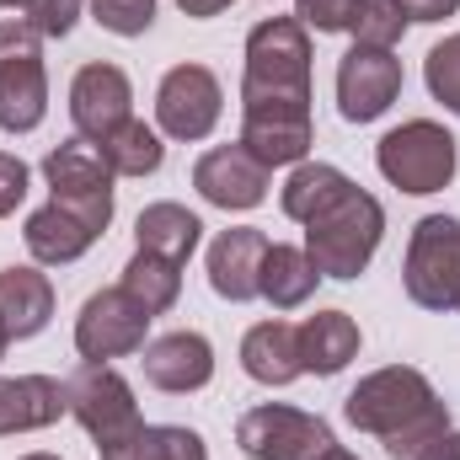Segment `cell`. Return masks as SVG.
Segmentation results:
<instances>
[{
	"mask_svg": "<svg viewBox=\"0 0 460 460\" xmlns=\"http://www.w3.org/2000/svg\"><path fill=\"white\" fill-rule=\"evenodd\" d=\"M343 412L358 434H375L391 460H412L429 439H439L450 429V407L439 402L429 375L412 364H385V369L364 375L348 391Z\"/></svg>",
	"mask_w": 460,
	"mask_h": 460,
	"instance_id": "6da1fadb",
	"label": "cell"
},
{
	"mask_svg": "<svg viewBox=\"0 0 460 460\" xmlns=\"http://www.w3.org/2000/svg\"><path fill=\"white\" fill-rule=\"evenodd\" d=\"M241 123H311V32L300 16H268L246 32Z\"/></svg>",
	"mask_w": 460,
	"mask_h": 460,
	"instance_id": "7a4b0ae2",
	"label": "cell"
},
{
	"mask_svg": "<svg viewBox=\"0 0 460 460\" xmlns=\"http://www.w3.org/2000/svg\"><path fill=\"white\" fill-rule=\"evenodd\" d=\"M385 235V209L375 193H364L358 182L343 199H332L311 226H305V257L316 262L322 279H358L369 268V257L380 252Z\"/></svg>",
	"mask_w": 460,
	"mask_h": 460,
	"instance_id": "3957f363",
	"label": "cell"
},
{
	"mask_svg": "<svg viewBox=\"0 0 460 460\" xmlns=\"http://www.w3.org/2000/svg\"><path fill=\"white\" fill-rule=\"evenodd\" d=\"M65 402H70V418L92 434L97 456H113L123 445L139 439L145 418H139V402H134V385L118 375L113 364H75V375L65 380Z\"/></svg>",
	"mask_w": 460,
	"mask_h": 460,
	"instance_id": "277c9868",
	"label": "cell"
},
{
	"mask_svg": "<svg viewBox=\"0 0 460 460\" xmlns=\"http://www.w3.org/2000/svg\"><path fill=\"white\" fill-rule=\"evenodd\" d=\"M456 134L445 128V123H434V118H412V123H402V128H391L380 145H375V166H380V177L391 182V188H402V193H439V188H450V177H456Z\"/></svg>",
	"mask_w": 460,
	"mask_h": 460,
	"instance_id": "5b68a950",
	"label": "cell"
},
{
	"mask_svg": "<svg viewBox=\"0 0 460 460\" xmlns=\"http://www.w3.org/2000/svg\"><path fill=\"white\" fill-rule=\"evenodd\" d=\"M49 113V70H43V38L27 22H0V128L32 134Z\"/></svg>",
	"mask_w": 460,
	"mask_h": 460,
	"instance_id": "8992f818",
	"label": "cell"
},
{
	"mask_svg": "<svg viewBox=\"0 0 460 460\" xmlns=\"http://www.w3.org/2000/svg\"><path fill=\"white\" fill-rule=\"evenodd\" d=\"M407 300L423 311H456L460 305V220L456 215H423L407 241L402 262Z\"/></svg>",
	"mask_w": 460,
	"mask_h": 460,
	"instance_id": "52a82bcc",
	"label": "cell"
},
{
	"mask_svg": "<svg viewBox=\"0 0 460 460\" xmlns=\"http://www.w3.org/2000/svg\"><path fill=\"white\" fill-rule=\"evenodd\" d=\"M43 182H49V199L86 215L97 230L113 226V166L102 161V150L92 139H65L43 155Z\"/></svg>",
	"mask_w": 460,
	"mask_h": 460,
	"instance_id": "ba28073f",
	"label": "cell"
},
{
	"mask_svg": "<svg viewBox=\"0 0 460 460\" xmlns=\"http://www.w3.org/2000/svg\"><path fill=\"white\" fill-rule=\"evenodd\" d=\"M235 445L252 460H322L338 445V434H332L316 412L268 402V407H252V412L235 423Z\"/></svg>",
	"mask_w": 460,
	"mask_h": 460,
	"instance_id": "9c48e42d",
	"label": "cell"
},
{
	"mask_svg": "<svg viewBox=\"0 0 460 460\" xmlns=\"http://www.w3.org/2000/svg\"><path fill=\"white\" fill-rule=\"evenodd\" d=\"M220 113H226V92H220V81H215L209 65H177V70H166V81L155 92V123H161L166 139H182V145L209 139Z\"/></svg>",
	"mask_w": 460,
	"mask_h": 460,
	"instance_id": "30bf717a",
	"label": "cell"
},
{
	"mask_svg": "<svg viewBox=\"0 0 460 460\" xmlns=\"http://www.w3.org/2000/svg\"><path fill=\"white\" fill-rule=\"evenodd\" d=\"M145 332H150V311L134 295L97 289L75 316V353L86 364H108V358H123V353H139Z\"/></svg>",
	"mask_w": 460,
	"mask_h": 460,
	"instance_id": "8fae6325",
	"label": "cell"
},
{
	"mask_svg": "<svg viewBox=\"0 0 460 460\" xmlns=\"http://www.w3.org/2000/svg\"><path fill=\"white\" fill-rule=\"evenodd\" d=\"M396 97H402V59L391 49L353 43L338 59V113L348 123H375Z\"/></svg>",
	"mask_w": 460,
	"mask_h": 460,
	"instance_id": "7c38bea8",
	"label": "cell"
},
{
	"mask_svg": "<svg viewBox=\"0 0 460 460\" xmlns=\"http://www.w3.org/2000/svg\"><path fill=\"white\" fill-rule=\"evenodd\" d=\"M128 118H134V86H128V75L118 65H108V59L81 65L75 81H70V123H75V134L92 139V145H102Z\"/></svg>",
	"mask_w": 460,
	"mask_h": 460,
	"instance_id": "4fadbf2b",
	"label": "cell"
},
{
	"mask_svg": "<svg viewBox=\"0 0 460 460\" xmlns=\"http://www.w3.org/2000/svg\"><path fill=\"white\" fill-rule=\"evenodd\" d=\"M193 188L215 209H257L268 199V166L252 161L241 145H215L193 166Z\"/></svg>",
	"mask_w": 460,
	"mask_h": 460,
	"instance_id": "5bb4252c",
	"label": "cell"
},
{
	"mask_svg": "<svg viewBox=\"0 0 460 460\" xmlns=\"http://www.w3.org/2000/svg\"><path fill=\"white\" fill-rule=\"evenodd\" d=\"M268 235L257 226H235L220 230L209 241V289L230 300V305H246L262 295V257H268Z\"/></svg>",
	"mask_w": 460,
	"mask_h": 460,
	"instance_id": "9a60e30c",
	"label": "cell"
},
{
	"mask_svg": "<svg viewBox=\"0 0 460 460\" xmlns=\"http://www.w3.org/2000/svg\"><path fill=\"white\" fill-rule=\"evenodd\" d=\"M145 358V380L155 391H172V396H188V391H204L215 380V348L204 332H166V338H150L139 348Z\"/></svg>",
	"mask_w": 460,
	"mask_h": 460,
	"instance_id": "2e32d148",
	"label": "cell"
},
{
	"mask_svg": "<svg viewBox=\"0 0 460 460\" xmlns=\"http://www.w3.org/2000/svg\"><path fill=\"white\" fill-rule=\"evenodd\" d=\"M65 412H70L65 380H54V375H11V380H0V439L49 429Z\"/></svg>",
	"mask_w": 460,
	"mask_h": 460,
	"instance_id": "e0dca14e",
	"label": "cell"
},
{
	"mask_svg": "<svg viewBox=\"0 0 460 460\" xmlns=\"http://www.w3.org/2000/svg\"><path fill=\"white\" fill-rule=\"evenodd\" d=\"M22 241H27V252H32L38 262L59 268V262H75V257H86V252L102 241V230L92 226L86 215H75V209H65V204H54V199H49L43 209H32V215H27Z\"/></svg>",
	"mask_w": 460,
	"mask_h": 460,
	"instance_id": "ac0fdd59",
	"label": "cell"
},
{
	"mask_svg": "<svg viewBox=\"0 0 460 460\" xmlns=\"http://www.w3.org/2000/svg\"><path fill=\"white\" fill-rule=\"evenodd\" d=\"M241 369L257 380V385H289L305 375L300 364V327L289 322H257L246 338H241Z\"/></svg>",
	"mask_w": 460,
	"mask_h": 460,
	"instance_id": "d6986e66",
	"label": "cell"
},
{
	"mask_svg": "<svg viewBox=\"0 0 460 460\" xmlns=\"http://www.w3.org/2000/svg\"><path fill=\"white\" fill-rule=\"evenodd\" d=\"M54 316V284L38 268H0V322L11 338H38Z\"/></svg>",
	"mask_w": 460,
	"mask_h": 460,
	"instance_id": "ffe728a7",
	"label": "cell"
},
{
	"mask_svg": "<svg viewBox=\"0 0 460 460\" xmlns=\"http://www.w3.org/2000/svg\"><path fill=\"white\" fill-rule=\"evenodd\" d=\"M358 353V322L348 311H316L300 327V364L305 375H343Z\"/></svg>",
	"mask_w": 460,
	"mask_h": 460,
	"instance_id": "44dd1931",
	"label": "cell"
},
{
	"mask_svg": "<svg viewBox=\"0 0 460 460\" xmlns=\"http://www.w3.org/2000/svg\"><path fill=\"white\" fill-rule=\"evenodd\" d=\"M316 284H322V273H316V262L305 257V246H284V241L268 246V257H262V300H268L273 311L305 305V300L316 295Z\"/></svg>",
	"mask_w": 460,
	"mask_h": 460,
	"instance_id": "7402d4cb",
	"label": "cell"
},
{
	"mask_svg": "<svg viewBox=\"0 0 460 460\" xmlns=\"http://www.w3.org/2000/svg\"><path fill=\"white\" fill-rule=\"evenodd\" d=\"M199 235H204L199 215L182 209V204H150V209H139V220H134L139 252H155V257H166V262H188L193 246H199Z\"/></svg>",
	"mask_w": 460,
	"mask_h": 460,
	"instance_id": "603a6c76",
	"label": "cell"
},
{
	"mask_svg": "<svg viewBox=\"0 0 460 460\" xmlns=\"http://www.w3.org/2000/svg\"><path fill=\"white\" fill-rule=\"evenodd\" d=\"M348 188H353V177H348V172L327 166V161H300V166L289 172V182H284L279 204H284V215H289L295 226H311L332 199H343Z\"/></svg>",
	"mask_w": 460,
	"mask_h": 460,
	"instance_id": "cb8c5ba5",
	"label": "cell"
},
{
	"mask_svg": "<svg viewBox=\"0 0 460 460\" xmlns=\"http://www.w3.org/2000/svg\"><path fill=\"white\" fill-rule=\"evenodd\" d=\"M118 289L134 295L150 316H161V311H172L177 295H182V262H166V257H155V252H134L128 268H123V279H118Z\"/></svg>",
	"mask_w": 460,
	"mask_h": 460,
	"instance_id": "d4e9b609",
	"label": "cell"
},
{
	"mask_svg": "<svg viewBox=\"0 0 460 460\" xmlns=\"http://www.w3.org/2000/svg\"><path fill=\"white\" fill-rule=\"evenodd\" d=\"M97 150H102V161L113 166V177H155L161 161H166V145H161V134H155L145 118H128V123L113 128Z\"/></svg>",
	"mask_w": 460,
	"mask_h": 460,
	"instance_id": "484cf974",
	"label": "cell"
},
{
	"mask_svg": "<svg viewBox=\"0 0 460 460\" xmlns=\"http://www.w3.org/2000/svg\"><path fill=\"white\" fill-rule=\"evenodd\" d=\"M102 460H209V450L182 423H145L134 445H123V450H113Z\"/></svg>",
	"mask_w": 460,
	"mask_h": 460,
	"instance_id": "4316f807",
	"label": "cell"
},
{
	"mask_svg": "<svg viewBox=\"0 0 460 460\" xmlns=\"http://www.w3.org/2000/svg\"><path fill=\"white\" fill-rule=\"evenodd\" d=\"M348 32H353V43H364V49H396L402 32H407V16H402L396 0H358V16H353Z\"/></svg>",
	"mask_w": 460,
	"mask_h": 460,
	"instance_id": "83f0119b",
	"label": "cell"
},
{
	"mask_svg": "<svg viewBox=\"0 0 460 460\" xmlns=\"http://www.w3.org/2000/svg\"><path fill=\"white\" fill-rule=\"evenodd\" d=\"M423 81H429L434 102H445L450 113H460V32H450L445 43L429 49V59H423Z\"/></svg>",
	"mask_w": 460,
	"mask_h": 460,
	"instance_id": "f1b7e54d",
	"label": "cell"
},
{
	"mask_svg": "<svg viewBox=\"0 0 460 460\" xmlns=\"http://www.w3.org/2000/svg\"><path fill=\"white\" fill-rule=\"evenodd\" d=\"M81 5L86 0H27V27H38V38H65L75 22H81Z\"/></svg>",
	"mask_w": 460,
	"mask_h": 460,
	"instance_id": "f546056e",
	"label": "cell"
},
{
	"mask_svg": "<svg viewBox=\"0 0 460 460\" xmlns=\"http://www.w3.org/2000/svg\"><path fill=\"white\" fill-rule=\"evenodd\" d=\"M295 16H300V27L311 32H348L353 27V16H358V0H295Z\"/></svg>",
	"mask_w": 460,
	"mask_h": 460,
	"instance_id": "4dcf8cb0",
	"label": "cell"
},
{
	"mask_svg": "<svg viewBox=\"0 0 460 460\" xmlns=\"http://www.w3.org/2000/svg\"><path fill=\"white\" fill-rule=\"evenodd\" d=\"M22 199H27V161L11 155V150H0V220L16 215Z\"/></svg>",
	"mask_w": 460,
	"mask_h": 460,
	"instance_id": "1f68e13d",
	"label": "cell"
},
{
	"mask_svg": "<svg viewBox=\"0 0 460 460\" xmlns=\"http://www.w3.org/2000/svg\"><path fill=\"white\" fill-rule=\"evenodd\" d=\"M396 5H402L407 22H445V16L460 11V0H396Z\"/></svg>",
	"mask_w": 460,
	"mask_h": 460,
	"instance_id": "d6a6232c",
	"label": "cell"
},
{
	"mask_svg": "<svg viewBox=\"0 0 460 460\" xmlns=\"http://www.w3.org/2000/svg\"><path fill=\"white\" fill-rule=\"evenodd\" d=\"M412 460H460V434H456V429H445L439 439H429Z\"/></svg>",
	"mask_w": 460,
	"mask_h": 460,
	"instance_id": "836d02e7",
	"label": "cell"
},
{
	"mask_svg": "<svg viewBox=\"0 0 460 460\" xmlns=\"http://www.w3.org/2000/svg\"><path fill=\"white\" fill-rule=\"evenodd\" d=\"M182 5V16H220L230 0H177Z\"/></svg>",
	"mask_w": 460,
	"mask_h": 460,
	"instance_id": "e575fe53",
	"label": "cell"
},
{
	"mask_svg": "<svg viewBox=\"0 0 460 460\" xmlns=\"http://www.w3.org/2000/svg\"><path fill=\"white\" fill-rule=\"evenodd\" d=\"M322 460H358V456H353V450H343V445H332V450H327Z\"/></svg>",
	"mask_w": 460,
	"mask_h": 460,
	"instance_id": "d590c367",
	"label": "cell"
},
{
	"mask_svg": "<svg viewBox=\"0 0 460 460\" xmlns=\"http://www.w3.org/2000/svg\"><path fill=\"white\" fill-rule=\"evenodd\" d=\"M22 460H65V456H49V450H32V456H22Z\"/></svg>",
	"mask_w": 460,
	"mask_h": 460,
	"instance_id": "8d00e7d4",
	"label": "cell"
},
{
	"mask_svg": "<svg viewBox=\"0 0 460 460\" xmlns=\"http://www.w3.org/2000/svg\"><path fill=\"white\" fill-rule=\"evenodd\" d=\"M5 343H11V332H5V322H0V358H5Z\"/></svg>",
	"mask_w": 460,
	"mask_h": 460,
	"instance_id": "74e56055",
	"label": "cell"
},
{
	"mask_svg": "<svg viewBox=\"0 0 460 460\" xmlns=\"http://www.w3.org/2000/svg\"><path fill=\"white\" fill-rule=\"evenodd\" d=\"M16 5H27V0H0V11H16Z\"/></svg>",
	"mask_w": 460,
	"mask_h": 460,
	"instance_id": "f35d334b",
	"label": "cell"
},
{
	"mask_svg": "<svg viewBox=\"0 0 460 460\" xmlns=\"http://www.w3.org/2000/svg\"><path fill=\"white\" fill-rule=\"evenodd\" d=\"M456 311H460V305H456Z\"/></svg>",
	"mask_w": 460,
	"mask_h": 460,
	"instance_id": "ab89813d",
	"label": "cell"
}]
</instances>
